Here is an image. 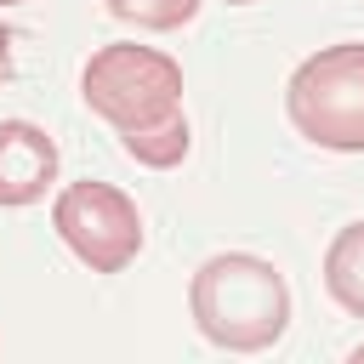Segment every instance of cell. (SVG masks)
Wrapping results in <instances>:
<instances>
[{
  "mask_svg": "<svg viewBox=\"0 0 364 364\" xmlns=\"http://www.w3.org/2000/svg\"><path fill=\"white\" fill-rule=\"evenodd\" d=\"M193 330L222 353H267L290 330V284L267 256L222 250L188 284Z\"/></svg>",
  "mask_w": 364,
  "mask_h": 364,
  "instance_id": "1",
  "label": "cell"
},
{
  "mask_svg": "<svg viewBox=\"0 0 364 364\" xmlns=\"http://www.w3.org/2000/svg\"><path fill=\"white\" fill-rule=\"evenodd\" d=\"M290 125L330 154H364V46H324L284 85Z\"/></svg>",
  "mask_w": 364,
  "mask_h": 364,
  "instance_id": "2",
  "label": "cell"
},
{
  "mask_svg": "<svg viewBox=\"0 0 364 364\" xmlns=\"http://www.w3.org/2000/svg\"><path fill=\"white\" fill-rule=\"evenodd\" d=\"M80 97L114 131H142L182 114V68L154 46H102L80 74Z\"/></svg>",
  "mask_w": 364,
  "mask_h": 364,
  "instance_id": "3",
  "label": "cell"
},
{
  "mask_svg": "<svg viewBox=\"0 0 364 364\" xmlns=\"http://www.w3.org/2000/svg\"><path fill=\"white\" fill-rule=\"evenodd\" d=\"M51 228L91 273H125L142 250V216L114 182H68L51 205Z\"/></svg>",
  "mask_w": 364,
  "mask_h": 364,
  "instance_id": "4",
  "label": "cell"
},
{
  "mask_svg": "<svg viewBox=\"0 0 364 364\" xmlns=\"http://www.w3.org/2000/svg\"><path fill=\"white\" fill-rule=\"evenodd\" d=\"M57 182V142L34 119H0V205H34Z\"/></svg>",
  "mask_w": 364,
  "mask_h": 364,
  "instance_id": "5",
  "label": "cell"
},
{
  "mask_svg": "<svg viewBox=\"0 0 364 364\" xmlns=\"http://www.w3.org/2000/svg\"><path fill=\"white\" fill-rule=\"evenodd\" d=\"M324 290L341 313L364 318V222H347L324 250Z\"/></svg>",
  "mask_w": 364,
  "mask_h": 364,
  "instance_id": "6",
  "label": "cell"
},
{
  "mask_svg": "<svg viewBox=\"0 0 364 364\" xmlns=\"http://www.w3.org/2000/svg\"><path fill=\"white\" fill-rule=\"evenodd\" d=\"M119 148H125L136 165H148V171H171V165H182L188 148H193L188 114H171V119L142 125V131H119Z\"/></svg>",
  "mask_w": 364,
  "mask_h": 364,
  "instance_id": "7",
  "label": "cell"
},
{
  "mask_svg": "<svg viewBox=\"0 0 364 364\" xmlns=\"http://www.w3.org/2000/svg\"><path fill=\"white\" fill-rule=\"evenodd\" d=\"M199 6H205V0H108V11H114L119 23H131V28H154V34L182 28Z\"/></svg>",
  "mask_w": 364,
  "mask_h": 364,
  "instance_id": "8",
  "label": "cell"
},
{
  "mask_svg": "<svg viewBox=\"0 0 364 364\" xmlns=\"http://www.w3.org/2000/svg\"><path fill=\"white\" fill-rule=\"evenodd\" d=\"M11 80V28H0V85Z\"/></svg>",
  "mask_w": 364,
  "mask_h": 364,
  "instance_id": "9",
  "label": "cell"
},
{
  "mask_svg": "<svg viewBox=\"0 0 364 364\" xmlns=\"http://www.w3.org/2000/svg\"><path fill=\"white\" fill-rule=\"evenodd\" d=\"M353 364H364V341H358V347H353Z\"/></svg>",
  "mask_w": 364,
  "mask_h": 364,
  "instance_id": "10",
  "label": "cell"
},
{
  "mask_svg": "<svg viewBox=\"0 0 364 364\" xmlns=\"http://www.w3.org/2000/svg\"><path fill=\"white\" fill-rule=\"evenodd\" d=\"M228 6H256V0H228Z\"/></svg>",
  "mask_w": 364,
  "mask_h": 364,
  "instance_id": "11",
  "label": "cell"
},
{
  "mask_svg": "<svg viewBox=\"0 0 364 364\" xmlns=\"http://www.w3.org/2000/svg\"><path fill=\"white\" fill-rule=\"evenodd\" d=\"M0 6H23V0H0Z\"/></svg>",
  "mask_w": 364,
  "mask_h": 364,
  "instance_id": "12",
  "label": "cell"
}]
</instances>
